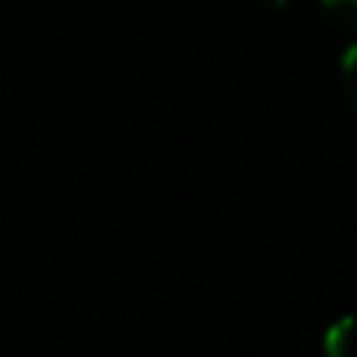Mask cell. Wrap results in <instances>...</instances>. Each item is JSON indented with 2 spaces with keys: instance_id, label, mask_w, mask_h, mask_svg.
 Instances as JSON below:
<instances>
[{
  "instance_id": "6da1fadb",
  "label": "cell",
  "mask_w": 357,
  "mask_h": 357,
  "mask_svg": "<svg viewBox=\"0 0 357 357\" xmlns=\"http://www.w3.org/2000/svg\"><path fill=\"white\" fill-rule=\"evenodd\" d=\"M326 25L335 35H345L357 41V0H317Z\"/></svg>"
},
{
  "instance_id": "7a4b0ae2",
  "label": "cell",
  "mask_w": 357,
  "mask_h": 357,
  "mask_svg": "<svg viewBox=\"0 0 357 357\" xmlns=\"http://www.w3.org/2000/svg\"><path fill=\"white\" fill-rule=\"evenodd\" d=\"M329 357H357V320H345L329 335Z\"/></svg>"
},
{
  "instance_id": "3957f363",
  "label": "cell",
  "mask_w": 357,
  "mask_h": 357,
  "mask_svg": "<svg viewBox=\"0 0 357 357\" xmlns=\"http://www.w3.org/2000/svg\"><path fill=\"white\" fill-rule=\"evenodd\" d=\"M342 85H345L348 100H351L357 110V41L348 47V54L342 56Z\"/></svg>"
},
{
  "instance_id": "277c9868",
  "label": "cell",
  "mask_w": 357,
  "mask_h": 357,
  "mask_svg": "<svg viewBox=\"0 0 357 357\" xmlns=\"http://www.w3.org/2000/svg\"><path fill=\"white\" fill-rule=\"evenodd\" d=\"M260 3H264L266 10H289V6H295L298 0H260Z\"/></svg>"
}]
</instances>
